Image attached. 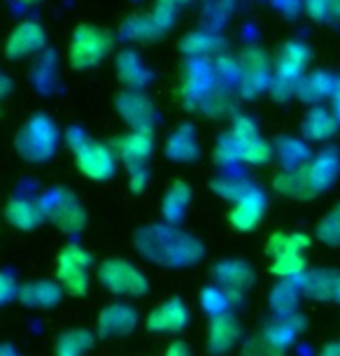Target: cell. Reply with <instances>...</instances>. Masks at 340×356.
Masks as SVG:
<instances>
[{
    "instance_id": "cell-1",
    "label": "cell",
    "mask_w": 340,
    "mask_h": 356,
    "mask_svg": "<svg viewBox=\"0 0 340 356\" xmlns=\"http://www.w3.org/2000/svg\"><path fill=\"white\" fill-rule=\"evenodd\" d=\"M138 250L161 266H191L203 257V245L175 228H145L136 238Z\"/></svg>"
},
{
    "instance_id": "cell-2",
    "label": "cell",
    "mask_w": 340,
    "mask_h": 356,
    "mask_svg": "<svg viewBox=\"0 0 340 356\" xmlns=\"http://www.w3.org/2000/svg\"><path fill=\"white\" fill-rule=\"evenodd\" d=\"M103 286L117 296H145L149 291V282L136 266L124 259H108L98 270Z\"/></svg>"
},
{
    "instance_id": "cell-3",
    "label": "cell",
    "mask_w": 340,
    "mask_h": 356,
    "mask_svg": "<svg viewBox=\"0 0 340 356\" xmlns=\"http://www.w3.org/2000/svg\"><path fill=\"white\" fill-rule=\"evenodd\" d=\"M89 266L91 257L79 245L63 247L61 257H58L56 277L65 291L72 296H86L89 291Z\"/></svg>"
},
{
    "instance_id": "cell-4",
    "label": "cell",
    "mask_w": 340,
    "mask_h": 356,
    "mask_svg": "<svg viewBox=\"0 0 340 356\" xmlns=\"http://www.w3.org/2000/svg\"><path fill=\"white\" fill-rule=\"evenodd\" d=\"M112 40L108 33L89 29V26H82L77 29L75 38H72V49H70V58L75 68H89V65L98 63L105 56V51L110 49Z\"/></svg>"
},
{
    "instance_id": "cell-5",
    "label": "cell",
    "mask_w": 340,
    "mask_h": 356,
    "mask_svg": "<svg viewBox=\"0 0 340 356\" xmlns=\"http://www.w3.org/2000/svg\"><path fill=\"white\" fill-rule=\"evenodd\" d=\"M40 205H42L47 217L54 221L61 231L79 233L84 228V219H86L84 210L68 196V193L56 191V193H51L49 198H44V203H40Z\"/></svg>"
},
{
    "instance_id": "cell-6",
    "label": "cell",
    "mask_w": 340,
    "mask_h": 356,
    "mask_svg": "<svg viewBox=\"0 0 340 356\" xmlns=\"http://www.w3.org/2000/svg\"><path fill=\"white\" fill-rule=\"evenodd\" d=\"M77 165L86 177L91 179H108L115 175V156L105 145L101 143H86L77 149Z\"/></svg>"
},
{
    "instance_id": "cell-7",
    "label": "cell",
    "mask_w": 340,
    "mask_h": 356,
    "mask_svg": "<svg viewBox=\"0 0 340 356\" xmlns=\"http://www.w3.org/2000/svg\"><path fill=\"white\" fill-rule=\"evenodd\" d=\"M189 321V310L179 298L163 300L147 317V331L152 333H177Z\"/></svg>"
},
{
    "instance_id": "cell-8",
    "label": "cell",
    "mask_w": 340,
    "mask_h": 356,
    "mask_svg": "<svg viewBox=\"0 0 340 356\" xmlns=\"http://www.w3.org/2000/svg\"><path fill=\"white\" fill-rule=\"evenodd\" d=\"M24 138H29V145H22V152H26L24 156L29 159H47L54 149L56 143V129L51 126L49 119L44 117H35L29 124V129L24 131Z\"/></svg>"
},
{
    "instance_id": "cell-9",
    "label": "cell",
    "mask_w": 340,
    "mask_h": 356,
    "mask_svg": "<svg viewBox=\"0 0 340 356\" xmlns=\"http://www.w3.org/2000/svg\"><path fill=\"white\" fill-rule=\"evenodd\" d=\"M264 210H266V196L257 186H252L243 198L233 203L231 224L236 226L238 231H252V228H257V224L261 221Z\"/></svg>"
},
{
    "instance_id": "cell-10",
    "label": "cell",
    "mask_w": 340,
    "mask_h": 356,
    "mask_svg": "<svg viewBox=\"0 0 340 356\" xmlns=\"http://www.w3.org/2000/svg\"><path fill=\"white\" fill-rule=\"evenodd\" d=\"M117 152L119 156L131 170H138V168H145V161L152 154V133L149 129H136L131 131L129 136H124L117 143Z\"/></svg>"
},
{
    "instance_id": "cell-11",
    "label": "cell",
    "mask_w": 340,
    "mask_h": 356,
    "mask_svg": "<svg viewBox=\"0 0 340 356\" xmlns=\"http://www.w3.org/2000/svg\"><path fill=\"white\" fill-rule=\"evenodd\" d=\"M138 324V312L129 305L115 303L108 305L98 317V331L105 338H115V335H126L131 333Z\"/></svg>"
},
{
    "instance_id": "cell-12",
    "label": "cell",
    "mask_w": 340,
    "mask_h": 356,
    "mask_svg": "<svg viewBox=\"0 0 340 356\" xmlns=\"http://www.w3.org/2000/svg\"><path fill=\"white\" fill-rule=\"evenodd\" d=\"M305 63H308V49L301 44H286L282 56H280V63H277V86L282 84L286 93L294 91V86L298 82V77H301V72L305 68Z\"/></svg>"
},
{
    "instance_id": "cell-13",
    "label": "cell",
    "mask_w": 340,
    "mask_h": 356,
    "mask_svg": "<svg viewBox=\"0 0 340 356\" xmlns=\"http://www.w3.org/2000/svg\"><path fill=\"white\" fill-rule=\"evenodd\" d=\"M240 340V326L233 314H222V317H215L210 324V333H208V349L210 354H226L229 349Z\"/></svg>"
},
{
    "instance_id": "cell-14",
    "label": "cell",
    "mask_w": 340,
    "mask_h": 356,
    "mask_svg": "<svg viewBox=\"0 0 340 356\" xmlns=\"http://www.w3.org/2000/svg\"><path fill=\"white\" fill-rule=\"evenodd\" d=\"M340 275L333 270H310L301 277V291L315 300L338 298Z\"/></svg>"
},
{
    "instance_id": "cell-15",
    "label": "cell",
    "mask_w": 340,
    "mask_h": 356,
    "mask_svg": "<svg viewBox=\"0 0 340 356\" xmlns=\"http://www.w3.org/2000/svg\"><path fill=\"white\" fill-rule=\"evenodd\" d=\"M215 275H217V282L219 286H226L231 291H248L254 282V270L243 264V261H224L215 268Z\"/></svg>"
},
{
    "instance_id": "cell-16",
    "label": "cell",
    "mask_w": 340,
    "mask_h": 356,
    "mask_svg": "<svg viewBox=\"0 0 340 356\" xmlns=\"http://www.w3.org/2000/svg\"><path fill=\"white\" fill-rule=\"evenodd\" d=\"M42 42H44L42 29H40L38 24H33V22H26V24L19 26L15 33H12V38L8 42V56L10 58L26 56V54L40 49Z\"/></svg>"
},
{
    "instance_id": "cell-17",
    "label": "cell",
    "mask_w": 340,
    "mask_h": 356,
    "mask_svg": "<svg viewBox=\"0 0 340 356\" xmlns=\"http://www.w3.org/2000/svg\"><path fill=\"white\" fill-rule=\"evenodd\" d=\"M8 221L12 226L22 228V231H31L35 228L40 221L44 217V210L42 205L35 203V200H26V198H12L8 203Z\"/></svg>"
},
{
    "instance_id": "cell-18",
    "label": "cell",
    "mask_w": 340,
    "mask_h": 356,
    "mask_svg": "<svg viewBox=\"0 0 340 356\" xmlns=\"http://www.w3.org/2000/svg\"><path fill=\"white\" fill-rule=\"evenodd\" d=\"M273 186H275L282 196H289V198H312L317 193L310 184L305 165L296 168V170H284L282 175H277Z\"/></svg>"
},
{
    "instance_id": "cell-19",
    "label": "cell",
    "mask_w": 340,
    "mask_h": 356,
    "mask_svg": "<svg viewBox=\"0 0 340 356\" xmlns=\"http://www.w3.org/2000/svg\"><path fill=\"white\" fill-rule=\"evenodd\" d=\"M305 170H308L310 184L317 193L329 189L338 175V154H333V152L317 154V159L305 165Z\"/></svg>"
},
{
    "instance_id": "cell-20",
    "label": "cell",
    "mask_w": 340,
    "mask_h": 356,
    "mask_svg": "<svg viewBox=\"0 0 340 356\" xmlns=\"http://www.w3.org/2000/svg\"><path fill=\"white\" fill-rule=\"evenodd\" d=\"M61 298V289H58L54 282H31V284L22 286L19 291V300L29 307H51L58 303Z\"/></svg>"
},
{
    "instance_id": "cell-21",
    "label": "cell",
    "mask_w": 340,
    "mask_h": 356,
    "mask_svg": "<svg viewBox=\"0 0 340 356\" xmlns=\"http://www.w3.org/2000/svg\"><path fill=\"white\" fill-rule=\"evenodd\" d=\"M240 296H243L240 291H231V289H226V286H210L201 291V305H203V310L212 314V319H215L229 312V307L238 303Z\"/></svg>"
},
{
    "instance_id": "cell-22",
    "label": "cell",
    "mask_w": 340,
    "mask_h": 356,
    "mask_svg": "<svg viewBox=\"0 0 340 356\" xmlns=\"http://www.w3.org/2000/svg\"><path fill=\"white\" fill-rule=\"evenodd\" d=\"M93 345V333L86 328H72L58 335L54 356H84Z\"/></svg>"
},
{
    "instance_id": "cell-23",
    "label": "cell",
    "mask_w": 340,
    "mask_h": 356,
    "mask_svg": "<svg viewBox=\"0 0 340 356\" xmlns=\"http://www.w3.org/2000/svg\"><path fill=\"white\" fill-rule=\"evenodd\" d=\"M119 112L124 114L126 122L133 124V129H149L152 105L145 98L136 96V93H124L119 98Z\"/></svg>"
},
{
    "instance_id": "cell-24",
    "label": "cell",
    "mask_w": 340,
    "mask_h": 356,
    "mask_svg": "<svg viewBox=\"0 0 340 356\" xmlns=\"http://www.w3.org/2000/svg\"><path fill=\"white\" fill-rule=\"evenodd\" d=\"M310 247V238L303 233H273L266 245V252L273 259L282 257V254H303Z\"/></svg>"
},
{
    "instance_id": "cell-25",
    "label": "cell",
    "mask_w": 340,
    "mask_h": 356,
    "mask_svg": "<svg viewBox=\"0 0 340 356\" xmlns=\"http://www.w3.org/2000/svg\"><path fill=\"white\" fill-rule=\"evenodd\" d=\"M296 305H298V286L289 280L280 282L270 293L273 312H275L280 319H289L291 314H296Z\"/></svg>"
},
{
    "instance_id": "cell-26",
    "label": "cell",
    "mask_w": 340,
    "mask_h": 356,
    "mask_svg": "<svg viewBox=\"0 0 340 356\" xmlns=\"http://www.w3.org/2000/svg\"><path fill=\"white\" fill-rule=\"evenodd\" d=\"M189 198H191L189 186L177 179V182L168 189V193H165V198H163V217H165V221L177 224V221L184 217L186 207H189Z\"/></svg>"
},
{
    "instance_id": "cell-27",
    "label": "cell",
    "mask_w": 340,
    "mask_h": 356,
    "mask_svg": "<svg viewBox=\"0 0 340 356\" xmlns=\"http://www.w3.org/2000/svg\"><path fill=\"white\" fill-rule=\"evenodd\" d=\"M338 129V119L324 110V107H312L305 117V133L312 140H329Z\"/></svg>"
},
{
    "instance_id": "cell-28",
    "label": "cell",
    "mask_w": 340,
    "mask_h": 356,
    "mask_svg": "<svg viewBox=\"0 0 340 356\" xmlns=\"http://www.w3.org/2000/svg\"><path fill=\"white\" fill-rule=\"evenodd\" d=\"M270 273L280 280H294L305 275V257L303 254H282V257L273 259Z\"/></svg>"
},
{
    "instance_id": "cell-29",
    "label": "cell",
    "mask_w": 340,
    "mask_h": 356,
    "mask_svg": "<svg viewBox=\"0 0 340 356\" xmlns=\"http://www.w3.org/2000/svg\"><path fill=\"white\" fill-rule=\"evenodd\" d=\"M165 152L170 154L172 159H177V161H189L193 159L198 154L196 149V140H193V133L191 131H177L175 136L170 138V143L165 145Z\"/></svg>"
},
{
    "instance_id": "cell-30",
    "label": "cell",
    "mask_w": 340,
    "mask_h": 356,
    "mask_svg": "<svg viewBox=\"0 0 340 356\" xmlns=\"http://www.w3.org/2000/svg\"><path fill=\"white\" fill-rule=\"evenodd\" d=\"M317 238L322 240L324 245H331V247L340 245V205L333 207V210L319 221Z\"/></svg>"
},
{
    "instance_id": "cell-31",
    "label": "cell",
    "mask_w": 340,
    "mask_h": 356,
    "mask_svg": "<svg viewBox=\"0 0 340 356\" xmlns=\"http://www.w3.org/2000/svg\"><path fill=\"white\" fill-rule=\"evenodd\" d=\"M252 186L254 184L245 182V179H215V182H212V189H215L222 198L233 200V203L243 198Z\"/></svg>"
},
{
    "instance_id": "cell-32",
    "label": "cell",
    "mask_w": 340,
    "mask_h": 356,
    "mask_svg": "<svg viewBox=\"0 0 340 356\" xmlns=\"http://www.w3.org/2000/svg\"><path fill=\"white\" fill-rule=\"evenodd\" d=\"M270 156H273L270 145L261 138H254V140H250V143L243 145V161H248V163H252V165L268 163Z\"/></svg>"
},
{
    "instance_id": "cell-33",
    "label": "cell",
    "mask_w": 340,
    "mask_h": 356,
    "mask_svg": "<svg viewBox=\"0 0 340 356\" xmlns=\"http://www.w3.org/2000/svg\"><path fill=\"white\" fill-rule=\"evenodd\" d=\"M301 143H294V140H284L280 145V156H282L286 170H296V168H303L301 163L308 156V149L305 147H298Z\"/></svg>"
},
{
    "instance_id": "cell-34",
    "label": "cell",
    "mask_w": 340,
    "mask_h": 356,
    "mask_svg": "<svg viewBox=\"0 0 340 356\" xmlns=\"http://www.w3.org/2000/svg\"><path fill=\"white\" fill-rule=\"evenodd\" d=\"M124 61L129 63V68L126 65H119V75H122V79L129 86H133V89H138V86H143L145 84V79H147V72H145L143 68H140V63H138V58L136 56H131V54H124Z\"/></svg>"
},
{
    "instance_id": "cell-35",
    "label": "cell",
    "mask_w": 340,
    "mask_h": 356,
    "mask_svg": "<svg viewBox=\"0 0 340 356\" xmlns=\"http://www.w3.org/2000/svg\"><path fill=\"white\" fill-rule=\"evenodd\" d=\"M282 354H284V349L275 347L266 335L252 338L243 349V356H282Z\"/></svg>"
},
{
    "instance_id": "cell-36",
    "label": "cell",
    "mask_w": 340,
    "mask_h": 356,
    "mask_svg": "<svg viewBox=\"0 0 340 356\" xmlns=\"http://www.w3.org/2000/svg\"><path fill=\"white\" fill-rule=\"evenodd\" d=\"M329 89H331V79L326 75H319V77L315 75V77H310L308 82L303 84V89H298V91H301V98L315 100V98H322Z\"/></svg>"
},
{
    "instance_id": "cell-37",
    "label": "cell",
    "mask_w": 340,
    "mask_h": 356,
    "mask_svg": "<svg viewBox=\"0 0 340 356\" xmlns=\"http://www.w3.org/2000/svg\"><path fill=\"white\" fill-rule=\"evenodd\" d=\"M233 136H236L240 143H250V140H254V138H259L257 136V126H254V122L252 119H248V117H238L236 119V124H233Z\"/></svg>"
},
{
    "instance_id": "cell-38",
    "label": "cell",
    "mask_w": 340,
    "mask_h": 356,
    "mask_svg": "<svg viewBox=\"0 0 340 356\" xmlns=\"http://www.w3.org/2000/svg\"><path fill=\"white\" fill-rule=\"evenodd\" d=\"M19 284L15 282L10 273H5L3 277H0V293H3V303H10L12 298H19Z\"/></svg>"
},
{
    "instance_id": "cell-39",
    "label": "cell",
    "mask_w": 340,
    "mask_h": 356,
    "mask_svg": "<svg viewBox=\"0 0 340 356\" xmlns=\"http://www.w3.org/2000/svg\"><path fill=\"white\" fill-rule=\"evenodd\" d=\"M149 182V172H147V168H138V170H131V177H129V186H131V191H143L145 186H147Z\"/></svg>"
},
{
    "instance_id": "cell-40",
    "label": "cell",
    "mask_w": 340,
    "mask_h": 356,
    "mask_svg": "<svg viewBox=\"0 0 340 356\" xmlns=\"http://www.w3.org/2000/svg\"><path fill=\"white\" fill-rule=\"evenodd\" d=\"M165 356H191V354H189V347H186L184 342H172V345L168 347V352H165Z\"/></svg>"
},
{
    "instance_id": "cell-41",
    "label": "cell",
    "mask_w": 340,
    "mask_h": 356,
    "mask_svg": "<svg viewBox=\"0 0 340 356\" xmlns=\"http://www.w3.org/2000/svg\"><path fill=\"white\" fill-rule=\"evenodd\" d=\"M333 112H336V119L340 122V82L333 86Z\"/></svg>"
},
{
    "instance_id": "cell-42",
    "label": "cell",
    "mask_w": 340,
    "mask_h": 356,
    "mask_svg": "<svg viewBox=\"0 0 340 356\" xmlns=\"http://www.w3.org/2000/svg\"><path fill=\"white\" fill-rule=\"evenodd\" d=\"M319 356H340V342H331V345H326Z\"/></svg>"
},
{
    "instance_id": "cell-43",
    "label": "cell",
    "mask_w": 340,
    "mask_h": 356,
    "mask_svg": "<svg viewBox=\"0 0 340 356\" xmlns=\"http://www.w3.org/2000/svg\"><path fill=\"white\" fill-rule=\"evenodd\" d=\"M3 356H17V354H15V349H12V347L8 345V347L3 349Z\"/></svg>"
},
{
    "instance_id": "cell-44",
    "label": "cell",
    "mask_w": 340,
    "mask_h": 356,
    "mask_svg": "<svg viewBox=\"0 0 340 356\" xmlns=\"http://www.w3.org/2000/svg\"><path fill=\"white\" fill-rule=\"evenodd\" d=\"M168 3H184V0H168Z\"/></svg>"
},
{
    "instance_id": "cell-45",
    "label": "cell",
    "mask_w": 340,
    "mask_h": 356,
    "mask_svg": "<svg viewBox=\"0 0 340 356\" xmlns=\"http://www.w3.org/2000/svg\"><path fill=\"white\" fill-rule=\"evenodd\" d=\"M338 300H340V286H338Z\"/></svg>"
}]
</instances>
